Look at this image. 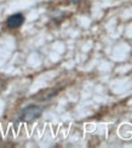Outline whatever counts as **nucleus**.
Returning <instances> with one entry per match:
<instances>
[{
	"label": "nucleus",
	"instance_id": "4",
	"mask_svg": "<svg viewBox=\"0 0 132 148\" xmlns=\"http://www.w3.org/2000/svg\"><path fill=\"white\" fill-rule=\"evenodd\" d=\"M1 89H3V88H1V83H0V91H1Z\"/></svg>",
	"mask_w": 132,
	"mask_h": 148
},
{
	"label": "nucleus",
	"instance_id": "2",
	"mask_svg": "<svg viewBox=\"0 0 132 148\" xmlns=\"http://www.w3.org/2000/svg\"><path fill=\"white\" fill-rule=\"evenodd\" d=\"M24 22V16L22 14H14L8 17V20H6V26L11 29H15V28H20Z\"/></svg>",
	"mask_w": 132,
	"mask_h": 148
},
{
	"label": "nucleus",
	"instance_id": "3",
	"mask_svg": "<svg viewBox=\"0 0 132 148\" xmlns=\"http://www.w3.org/2000/svg\"><path fill=\"white\" fill-rule=\"evenodd\" d=\"M69 3H72V4H78V3H80V1H83V0H68Z\"/></svg>",
	"mask_w": 132,
	"mask_h": 148
},
{
	"label": "nucleus",
	"instance_id": "1",
	"mask_svg": "<svg viewBox=\"0 0 132 148\" xmlns=\"http://www.w3.org/2000/svg\"><path fill=\"white\" fill-rule=\"evenodd\" d=\"M42 107L36 106V104H29L24 107L20 114H18V121L21 123H33L38 118H40L42 114Z\"/></svg>",
	"mask_w": 132,
	"mask_h": 148
}]
</instances>
